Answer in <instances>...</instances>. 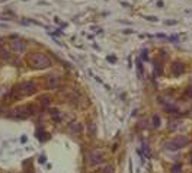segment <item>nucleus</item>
Segmentation results:
<instances>
[{"mask_svg": "<svg viewBox=\"0 0 192 173\" xmlns=\"http://www.w3.org/2000/svg\"><path fill=\"white\" fill-rule=\"evenodd\" d=\"M29 63L32 67L35 68H47L51 65V60L47 57L45 54H41V53H35L29 57Z\"/></svg>", "mask_w": 192, "mask_h": 173, "instance_id": "f257e3e1", "label": "nucleus"}, {"mask_svg": "<svg viewBox=\"0 0 192 173\" xmlns=\"http://www.w3.org/2000/svg\"><path fill=\"white\" fill-rule=\"evenodd\" d=\"M188 144H189V138H188L186 135H182V137H178V138H175V140L168 141V143L165 144V148H166V150H178V148L185 147V146H188Z\"/></svg>", "mask_w": 192, "mask_h": 173, "instance_id": "f03ea898", "label": "nucleus"}, {"mask_svg": "<svg viewBox=\"0 0 192 173\" xmlns=\"http://www.w3.org/2000/svg\"><path fill=\"white\" fill-rule=\"evenodd\" d=\"M19 92H21L22 95H31V93L35 92V86L32 83H23L22 86L19 87Z\"/></svg>", "mask_w": 192, "mask_h": 173, "instance_id": "7ed1b4c3", "label": "nucleus"}, {"mask_svg": "<svg viewBox=\"0 0 192 173\" xmlns=\"http://www.w3.org/2000/svg\"><path fill=\"white\" fill-rule=\"evenodd\" d=\"M182 73H183V64L182 63H173V65H172V74L175 77H178V76H181Z\"/></svg>", "mask_w": 192, "mask_h": 173, "instance_id": "20e7f679", "label": "nucleus"}, {"mask_svg": "<svg viewBox=\"0 0 192 173\" xmlns=\"http://www.w3.org/2000/svg\"><path fill=\"white\" fill-rule=\"evenodd\" d=\"M12 48L15 50V53L21 54V53H23V50H25V44L22 41H13L12 42Z\"/></svg>", "mask_w": 192, "mask_h": 173, "instance_id": "39448f33", "label": "nucleus"}, {"mask_svg": "<svg viewBox=\"0 0 192 173\" xmlns=\"http://www.w3.org/2000/svg\"><path fill=\"white\" fill-rule=\"evenodd\" d=\"M102 162V156L99 154V153H92L90 154V163L92 164H98V163H101Z\"/></svg>", "mask_w": 192, "mask_h": 173, "instance_id": "423d86ee", "label": "nucleus"}, {"mask_svg": "<svg viewBox=\"0 0 192 173\" xmlns=\"http://www.w3.org/2000/svg\"><path fill=\"white\" fill-rule=\"evenodd\" d=\"M172 172L170 173H181V170H182V164L181 163H175L173 166H172V169H170Z\"/></svg>", "mask_w": 192, "mask_h": 173, "instance_id": "0eeeda50", "label": "nucleus"}, {"mask_svg": "<svg viewBox=\"0 0 192 173\" xmlns=\"http://www.w3.org/2000/svg\"><path fill=\"white\" fill-rule=\"evenodd\" d=\"M153 127L154 128L160 127V118H159V115H153Z\"/></svg>", "mask_w": 192, "mask_h": 173, "instance_id": "6e6552de", "label": "nucleus"}, {"mask_svg": "<svg viewBox=\"0 0 192 173\" xmlns=\"http://www.w3.org/2000/svg\"><path fill=\"white\" fill-rule=\"evenodd\" d=\"M137 68H138V77H143V65H141L140 60L137 61Z\"/></svg>", "mask_w": 192, "mask_h": 173, "instance_id": "1a4fd4ad", "label": "nucleus"}, {"mask_svg": "<svg viewBox=\"0 0 192 173\" xmlns=\"http://www.w3.org/2000/svg\"><path fill=\"white\" fill-rule=\"evenodd\" d=\"M0 58H9V54H7V51L6 50H0Z\"/></svg>", "mask_w": 192, "mask_h": 173, "instance_id": "9d476101", "label": "nucleus"}, {"mask_svg": "<svg viewBox=\"0 0 192 173\" xmlns=\"http://www.w3.org/2000/svg\"><path fill=\"white\" fill-rule=\"evenodd\" d=\"M141 58L146 61V60H148V51L147 50H143V53H141Z\"/></svg>", "mask_w": 192, "mask_h": 173, "instance_id": "9b49d317", "label": "nucleus"}, {"mask_svg": "<svg viewBox=\"0 0 192 173\" xmlns=\"http://www.w3.org/2000/svg\"><path fill=\"white\" fill-rule=\"evenodd\" d=\"M57 83H58V79H57V77H53V79L50 80V86H51V87H53V86H56Z\"/></svg>", "mask_w": 192, "mask_h": 173, "instance_id": "f8f14e48", "label": "nucleus"}, {"mask_svg": "<svg viewBox=\"0 0 192 173\" xmlns=\"http://www.w3.org/2000/svg\"><path fill=\"white\" fill-rule=\"evenodd\" d=\"M103 173H113V169L111 166H106V167L103 169Z\"/></svg>", "mask_w": 192, "mask_h": 173, "instance_id": "ddd939ff", "label": "nucleus"}, {"mask_svg": "<svg viewBox=\"0 0 192 173\" xmlns=\"http://www.w3.org/2000/svg\"><path fill=\"white\" fill-rule=\"evenodd\" d=\"M156 65V74H162V67L160 64H154Z\"/></svg>", "mask_w": 192, "mask_h": 173, "instance_id": "4468645a", "label": "nucleus"}, {"mask_svg": "<svg viewBox=\"0 0 192 173\" xmlns=\"http://www.w3.org/2000/svg\"><path fill=\"white\" fill-rule=\"evenodd\" d=\"M186 95H188V96H191V97H192V86H189V87H188V89H186Z\"/></svg>", "mask_w": 192, "mask_h": 173, "instance_id": "2eb2a0df", "label": "nucleus"}, {"mask_svg": "<svg viewBox=\"0 0 192 173\" xmlns=\"http://www.w3.org/2000/svg\"><path fill=\"white\" fill-rule=\"evenodd\" d=\"M146 19H148V21H151V22H156V21H157V18H156V16H147Z\"/></svg>", "mask_w": 192, "mask_h": 173, "instance_id": "dca6fc26", "label": "nucleus"}, {"mask_svg": "<svg viewBox=\"0 0 192 173\" xmlns=\"http://www.w3.org/2000/svg\"><path fill=\"white\" fill-rule=\"evenodd\" d=\"M175 23H176L175 21H168L166 22V25H175Z\"/></svg>", "mask_w": 192, "mask_h": 173, "instance_id": "f3484780", "label": "nucleus"}, {"mask_svg": "<svg viewBox=\"0 0 192 173\" xmlns=\"http://www.w3.org/2000/svg\"><path fill=\"white\" fill-rule=\"evenodd\" d=\"M191 163H192V159H191Z\"/></svg>", "mask_w": 192, "mask_h": 173, "instance_id": "a211bd4d", "label": "nucleus"}]
</instances>
